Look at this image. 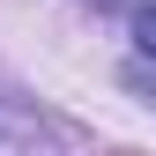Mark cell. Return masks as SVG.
<instances>
[{
  "label": "cell",
  "instance_id": "1",
  "mask_svg": "<svg viewBox=\"0 0 156 156\" xmlns=\"http://www.w3.org/2000/svg\"><path fill=\"white\" fill-rule=\"evenodd\" d=\"M30 141H37V126L8 104V97H0V156H30Z\"/></svg>",
  "mask_w": 156,
  "mask_h": 156
},
{
  "label": "cell",
  "instance_id": "2",
  "mask_svg": "<svg viewBox=\"0 0 156 156\" xmlns=\"http://www.w3.org/2000/svg\"><path fill=\"white\" fill-rule=\"evenodd\" d=\"M134 45H141V60H156V0L134 15Z\"/></svg>",
  "mask_w": 156,
  "mask_h": 156
}]
</instances>
